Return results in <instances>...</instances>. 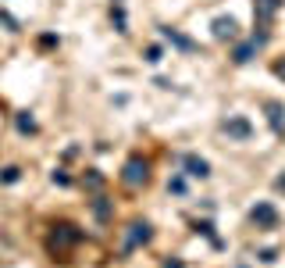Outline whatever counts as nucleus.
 I'll return each instance as SVG.
<instances>
[{
  "instance_id": "12",
  "label": "nucleus",
  "mask_w": 285,
  "mask_h": 268,
  "mask_svg": "<svg viewBox=\"0 0 285 268\" xmlns=\"http://www.w3.org/2000/svg\"><path fill=\"white\" fill-rule=\"evenodd\" d=\"M18 129L22 132H36V122L29 118V114H18Z\"/></svg>"
},
{
  "instance_id": "2",
  "label": "nucleus",
  "mask_w": 285,
  "mask_h": 268,
  "mask_svg": "<svg viewBox=\"0 0 285 268\" xmlns=\"http://www.w3.org/2000/svg\"><path fill=\"white\" fill-rule=\"evenodd\" d=\"M225 132H228L232 140H250V136H253V125H250L246 118H239V114H235V118L225 122Z\"/></svg>"
},
{
  "instance_id": "6",
  "label": "nucleus",
  "mask_w": 285,
  "mask_h": 268,
  "mask_svg": "<svg viewBox=\"0 0 285 268\" xmlns=\"http://www.w3.org/2000/svg\"><path fill=\"white\" fill-rule=\"evenodd\" d=\"M185 172H189L193 179H207V175H211V165L203 161V158H196V154H189V158H185Z\"/></svg>"
},
{
  "instance_id": "10",
  "label": "nucleus",
  "mask_w": 285,
  "mask_h": 268,
  "mask_svg": "<svg viewBox=\"0 0 285 268\" xmlns=\"http://www.w3.org/2000/svg\"><path fill=\"white\" fill-rule=\"evenodd\" d=\"M253 50H257V43H242V47H235V64H246V61H253Z\"/></svg>"
},
{
  "instance_id": "16",
  "label": "nucleus",
  "mask_w": 285,
  "mask_h": 268,
  "mask_svg": "<svg viewBox=\"0 0 285 268\" xmlns=\"http://www.w3.org/2000/svg\"><path fill=\"white\" fill-rule=\"evenodd\" d=\"M274 75H278V79H285V61H278V64H274Z\"/></svg>"
},
{
  "instance_id": "13",
  "label": "nucleus",
  "mask_w": 285,
  "mask_h": 268,
  "mask_svg": "<svg viewBox=\"0 0 285 268\" xmlns=\"http://www.w3.org/2000/svg\"><path fill=\"white\" fill-rule=\"evenodd\" d=\"M0 182H18V168H4L0 172Z\"/></svg>"
},
{
  "instance_id": "11",
  "label": "nucleus",
  "mask_w": 285,
  "mask_h": 268,
  "mask_svg": "<svg viewBox=\"0 0 285 268\" xmlns=\"http://www.w3.org/2000/svg\"><path fill=\"white\" fill-rule=\"evenodd\" d=\"M111 18H114L118 32H129V29H125V11H121V8H114V11H111Z\"/></svg>"
},
{
  "instance_id": "5",
  "label": "nucleus",
  "mask_w": 285,
  "mask_h": 268,
  "mask_svg": "<svg viewBox=\"0 0 285 268\" xmlns=\"http://www.w3.org/2000/svg\"><path fill=\"white\" fill-rule=\"evenodd\" d=\"M125 182H129V186H139V182H146V161L132 158V161L125 165Z\"/></svg>"
},
{
  "instance_id": "17",
  "label": "nucleus",
  "mask_w": 285,
  "mask_h": 268,
  "mask_svg": "<svg viewBox=\"0 0 285 268\" xmlns=\"http://www.w3.org/2000/svg\"><path fill=\"white\" fill-rule=\"evenodd\" d=\"M278 189H285V175H281V179H278Z\"/></svg>"
},
{
  "instance_id": "15",
  "label": "nucleus",
  "mask_w": 285,
  "mask_h": 268,
  "mask_svg": "<svg viewBox=\"0 0 285 268\" xmlns=\"http://www.w3.org/2000/svg\"><path fill=\"white\" fill-rule=\"evenodd\" d=\"M146 61L157 64V61H160V47H150V50H146Z\"/></svg>"
},
{
  "instance_id": "18",
  "label": "nucleus",
  "mask_w": 285,
  "mask_h": 268,
  "mask_svg": "<svg viewBox=\"0 0 285 268\" xmlns=\"http://www.w3.org/2000/svg\"><path fill=\"white\" fill-rule=\"evenodd\" d=\"M239 268H246V264H239Z\"/></svg>"
},
{
  "instance_id": "1",
  "label": "nucleus",
  "mask_w": 285,
  "mask_h": 268,
  "mask_svg": "<svg viewBox=\"0 0 285 268\" xmlns=\"http://www.w3.org/2000/svg\"><path fill=\"white\" fill-rule=\"evenodd\" d=\"M235 32H239V22L232 15L214 18V40H235Z\"/></svg>"
},
{
  "instance_id": "9",
  "label": "nucleus",
  "mask_w": 285,
  "mask_h": 268,
  "mask_svg": "<svg viewBox=\"0 0 285 268\" xmlns=\"http://www.w3.org/2000/svg\"><path fill=\"white\" fill-rule=\"evenodd\" d=\"M278 8H281V0H257V18H260V22H267Z\"/></svg>"
},
{
  "instance_id": "8",
  "label": "nucleus",
  "mask_w": 285,
  "mask_h": 268,
  "mask_svg": "<svg viewBox=\"0 0 285 268\" xmlns=\"http://www.w3.org/2000/svg\"><path fill=\"white\" fill-rule=\"evenodd\" d=\"M146 240H150V225H146V222H136V225H132V233H129V243H125V247L132 250V247H139V243H146Z\"/></svg>"
},
{
  "instance_id": "3",
  "label": "nucleus",
  "mask_w": 285,
  "mask_h": 268,
  "mask_svg": "<svg viewBox=\"0 0 285 268\" xmlns=\"http://www.w3.org/2000/svg\"><path fill=\"white\" fill-rule=\"evenodd\" d=\"M250 215H253V222H257L260 229H274V225H278V211H274L271 204H257Z\"/></svg>"
},
{
  "instance_id": "7",
  "label": "nucleus",
  "mask_w": 285,
  "mask_h": 268,
  "mask_svg": "<svg viewBox=\"0 0 285 268\" xmlns=\"http://www.w3.org/2000/svg\"><path fill=\"white\" fill-rule=\"evenodd\" d=\"M281 114H285V107L278 100H267V122H271L274 132H285V118H281Z\"/></svg>"
},
{
  "instance_id": "14",
  "label": "nucleus",
  "mask_w": 285,
  "mask_h": 268,
  "mask_svg": "<svg viewBox=\"0 0 285 268\" xmlns=\"http://www.w3.org/2000/svg\"><path fill=\"white\" fill-rule=\"evenodd\" d=\"M0 22H4V25H8V29H11V32H18V22H15V18H11V15H8V11H0Z\"/></svg>"
},
{
  "instance_id": "4",
  "label": "nucleus",
  "mask_w": 285,
  "mask_h": 268,
  "mask_svg": "<svg viewBox=\"0 0 285 268\" xmlns=\"http://www.w3.org/2000/svg\"><path fill=\"white\" fill-rule=\"evenodd\" d=\"M160 32H164V40H168L171 47H178V50H185V54H189V50H196V43L189 40V36H182L178 29H171V25H160Z\"/></svg>"
}]
</instances>
